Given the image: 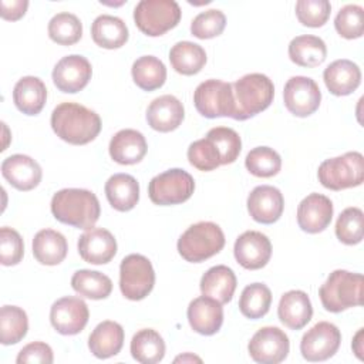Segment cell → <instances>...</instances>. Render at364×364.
I'll return each instance as SVG.
<instances>
[{
  "label": "cell",
  "mask_w": 364,
  "mask_h": 364,
  "mask_svg": "<svg viewBox=\"0 0 364 364\" xmlns=\"http://www.w3.org/2000/svg\"><path fill=\"white\" fill-rule=\"evenodd\" d=\"M51 128L55 135L71 144L85 145L101 131L100 115L77 102H61L51 112Z\"/></svg>",
  "instance_id": "obj_1"
},
{
  "label": "cell",
  "mask_w": 364,
  "mask_h": 364,
  "mask_svg": "<svg viewBox=\"0 0 364 364\" xmlns=\"http://www.w3.org/2000/svg\"><path fill=\"white\" fill-rule=\"evenodd\" d=\"M50 208L58 222L77 229L94 228L101 213L95 193L78 188H67L55 192Z\"/></svg>",
  "instance_id": "obj_2"
},
{
  "label": "cell",
  "mask_w": 364,
  "mask_h": 364,
  "mask_svg": "<svg viewBox=\"0 0 364 364\" xmlns=\"http://www.w3.org/2000/svg\"><path fill=\"white\" fill-rule=\"evenodd\" d=\"M235 115L233 119L245 121L264 111L273 101L274 85L260 73L246 74L232 84Z\"/></svg>",
  "instance_id": "obj_3"
},
{
  "label": "cell",
  "mask_w": 364,
  "mask_h": 364,
  "mask_svg": "<svg viewBox=\"0 0 364 364\" xmlns=\"http://www.w3.org/2000/svg\"><path fill=\"white\" fill-rule=\"evenodd\" d=\"M318 296L323 307L331 313H341L363 304V276L348 270H334L320 286Z\"/></svg>",
  "instance_id": "obj_4"
},
{
  "label": "cell",
  "mask_w": 364,
  "mask_h": 364,
  "mask_svg": "<svg viewBox=\"0 0 364 364\" xmlns=\"http://www.w3.org/2000/svg\"><path fill=\"white\" fill-rule=\"evenodd\" d=\"M223 246V230L213 222H198L191 225L178 239L179 255L191 263H200L215 256Z\"/></svg>",
  "instance_id": "obj_5"
},
{
  "label": "cell",
  "mask_w": 364,
  "mask_h": 364,
  "mask_svg": "<svg viewBox=\"0 0 364 364\" xmlns=\"http://www.w3.org/2000/svg\"><path fill=\"white\" fill-rule=\"evenodd\" d=\"M317 178L330 191L360 186L364 181V158L357 151L328 158L320 164Z\"/></svg>",
  "instance_id": "obj_6"
},
{
  "label": "cell",
  "mask_w": 364,
  "mask_h": 364,
  "mask_svg": "<svg viewBox=\"0 0 364 364\" xmlns=\"http://www.w3.org/2000/svg\"><path fill=\"white\" fill-rule=\"evenodd\" d=\"M182 11L173 0H141L134 9L136 27L149 37H158L176 27Z\"/></svg>",
  "instance_id": "obj_7"
},
{
  "label": "cell",
  "mask_w": 364,
  "mask_h": 364,
  "mask_svg": "<svg viewBox=\"0 0 364 364\" xmlns=\"http://www.w3.org/2000/svg\"><path fill=\"white\" fill-rule=\"evenodd\" d=\"M155 272L148 257L132 253L122 259L119 266V289L128 300H142L154 289Z\"/></svg>",
  "instance_id": "obj_8"
},
{
  "label": "cell",
  "mask_w": 364,
  "mask_h": 364,
  "mask_svg": "<svg viewBox=\"0 0 364 364\" xmlns=\"http://www.w3.org/2000/svg\"><path fill=\"white\" fill-rule=\"evenodd\" d=\"M193 191L195 181L192 175L181 168H172L154 176L148 185L149 199L162 206L186 202Z\"/></svg>",
  "instance_id": "obj_9"
},
{
  "label": "cell",
  "mask_w": 364,
  "mask_h": 364,
  "mask_svg": "<svg viewBox=\"0 0 364 364\" xmlns=\"http://www.w3.org/2000/svg\"><path fill=\"white\" fill-rule=\"evenodd\" d=\"M193 104L205 118H233L235 101L232 84L215 78L200 82L193 92Z\"/></svg>",
  "instance_id": "obj_10"
},
{
  "label": "cell",
  "mask_w": 364,
  "mask_h": 364,
  "mask_svg": "<svg viewBox=\"0 0 364 364\" xmlns=\"http://www.w3.org/2000/svg\"><path fill=\"white\" fill-rule=\"evenodd\" d=\"M341 343V333L333 323L318 321L300 341V353L307 361H324L333 357Z\"/></svg>",
  "instance_id": "obj_11"
},
{
  "label": "cell",
  "mask_w": 364,
  "mask_h": 364,
  "mask_svg": "<svg viewBox=\"0 0 364 364\" xmlns=\"http://www.w3.org/2000/svg\"><path fill=\"white\" fill-rule=\"evenodd\" d=\"M249 354L253 361L260 364L282 363L290 350L287 334L279 327L266 326L259 328L247 344Z\"/></svg>",
  "instance_id": "obj_12"
},
{
  "label": "cell",
  "mask_w": 364,
  "mask_h": 364,
  "mask_svg": "<svg viewBox=\"0 0 364 364\" xmlns=\"http://www.w3.org/2000/svg\"><path fill=\"white\" fill-rule=\"evenodd\" d=\"M283 100L289 112L304 118L318 109L321 91L313 78L294 75L284 85Z\"/></svg>",
  "instance_id": "obj_13"
},
{
  "label": "cell",
  "mask_w": 364,
  "mask_h": 364,
  "mask_svg": "<svg viewBox=\"0 0 364 364\" xmlns=\"http://www.w3.org/2000/svg\"><path fill=\"white\" fill-rule=\"evenodd\" d=\"M88 317L87 303L75 296L61 297L50 309L51 326L63 336H74L82 331L88 323Z\"/></svg>",
  "instance_id": "obj_14"
},
{
  "label": "cell",
  "mask_w": 364,
  "mask_h": 364,
  "mask_svg": "<svg viewBox=\"0 0 364 364\" xmlns=\"http://www.w3.org/2000/svg\"><path fill=\"white\" fill-rule=\"evenodd\" d=\"M92 68L90 61L80 54H71L63 57L53 70V82L61 91L67 94H75L81 91L91 80Z\"/></svg>",
  "instance_id": "obj_15"
},
{
  "label": "cell",
  "mask_w": 364,
  "mask_h": 364,
  "mask_svg": "<svg viewBox=\"0 0 364 364\" xmlns=\"http://www.w3.org/2000/svg\"><path fill=\"white\" fill-rule=\"evenodd\" d=\"M233 253L236 262L242 267L247 270H257L264 267L270 260L272 243L262 232L246 230L236 239Z\"/></svg>",
  "instance_id": "obj_16"
},
{
  "label": "cell",
  "mask_w": 364,
  "mask_h": 364,
  "mask_svg": "<svg viewBox=\"0 0 364 364\" xmlns=\"http://www.w3.org/2000/svg\"><path fill=\"white\" fill-rule=\"evenodd\" d=\"M284 209L282 192L270 185L256 186L247 196V212L253 220L272 225L277 222Z\"/></svg>",
  "instance_id": "obj_17"
},
{
  "label": "cell",
  "mask_w": 364,
  "mask_h": 364,
  "mask_svg": "<svg viewBox=\"0 0 364 364\" xmlns=\"http://www.w3.org/2000/svg\"><path fill=\"white\" fill-rule=\"evenodd\" d=\"M81 259L91 264H105L117 253L114 235L104 228H91L84 232L77 243Z\"/></svg>",
  "instance_id": "obj_18"
},
{
  "label": "cell",
  "mask_w": 364,
  "mask_h": 364,
  "mask_svg": "<svg viewBox=\"0 0 364 364\" xmlns=\"http://www.w3.org/2000/svg\"><path fill=\"white\" fill-rule=\"evenodd\" d=\"M333 202L321 193L307 195L297 208V223L303 232L320 233L331 222Z\"/></svg>",
  "instance_id": "obj_19"
},
{
  "label": "cell",
  "mask_w": 364,
  "mask_h": 364,
  "mask_svg": "<svg viewBox=\"0 0 364 364\" xmlns=\"http://www.w3.org/2000/svg\"><path fill=\"white\" fill-rule=\"evenodd\" d=\"M3 178L18 191H31L43 176L41 166L28 155L14 154L1 162Z\"/></svg>",
  "instance_id": "obj_20"
},
{
  "label": "cell",
  "mask_w": 364,
  "mask_h": 364,
  "mask_svg": "<svg viewBox=\"0 0 364 364\" xmlns=\"http://www.w3.org/2000/svg\"><path fill=\"white\" fill-rule=\"evenodd\" d=\"M188 321L193 331L202 336L218 333L223 323L222 304L208 296L193 299L188 306Z\"/></svg>",
  "instance_id": "obj_21"
},
{
  "label": "cell",
  "mask_w": 364,
  "mask_h": 364,
  "mask_svg": "<svg viewBox=\"0 0 364 364\" xmlns=\"http://www.w3.org/2000/svg\"><path fill=\"white\" fill-rule=\"evenodd\" d=\"M185 118L182 102L171 94L161 95L148 105L146 121L148 125L158 132H171L176 129Z\"/></svg>",
  "instance_id": "obj_22"
},
{
  "label": "cell",
  "mask_w": 364,
  "mask_h": 364,
  "mask_svg": "<svg viewBox=\"0 0 364 364\" xmlns=\"http://www.w3.org/2000/svg\"><path fill=\"white\" fill-rule=\"evenodd\" d=\"M109 156L121 165H134L144 159L148 145L145 136L136 129H121L109 141Z\"/></svg>",
  "instance_id": "obj_23"
},
{
  "label": "cell",
  "mask_w": 364,
  "mask_h": 364,
  "mask_svg": "<svg viewBox=\"0 0 364 364\" xmlns=\"http://www.w3.org/2000/svg\"><path fill=\"white\" fill-rule=\"evenodd\" d=\"M323 80L331 94L337 97L348 95L358 88L361 82V71L351 60L340 58L326 67Z\"/></svg>",
  "instance_id": "obj_24"
},
{
  "label": "cell",
  "mask_w": 364,
  "mask_h": 364,
  "mask_svg": "<svg viewBox=\"0 0 364 364\" xmlns=\"http://www.w3.org/2000/svg\"><path fill=\"white\" fill-rule=\"evenodd\" d=\"M279 320L291 330L303 328L313 316L311 301L303 290L286 291L277 306Z\"/></svg>",
  "instance_id": "obj_25"
},
{
  "label": "cell",
  "mask_w": 364,
  "mask_h": 364,
  "mask_svg": "<svg viewBox=\"0 0 364 364\" xmlns=\"http://www.w3.org/2000/svg\"><path fill=\"white\" fill-rule=\"evenodd\" d=\"M47 100L46 84L34 75L20 78L13 90V101L18 111L26 115H37Z\"/></svg>",
  "instance_id": "obj_26"
},
{
  "label": "cell",
  "mask_w": 364,
  "mask_h": 364,
  "mask_svg": "<svg viewBox=\"0 0 364 364\" xmlns=\"http://www.w3.org/2000/svg\"><path fill=\"white\" fill-rule=\"evenodd\" d=\"M124 346V328L117 321H101L88 337V348L97 358L117 355Z\"/></svg>",
  "instance_id": "obj_27"
},
{
  "label": "cell",
  "mask_w": 364,
  "mask_h": 364,
  "mask_svg": "<svg viewBox=\"0 0 364 364\" xmlns=\"http://www.w3.org/2000/svg\"><path fill=\"white\" fill-rule=\"evenodd\" d=\"M104 189L109 205L119 212L134 209L139 200V183L128 173H115L109 176Z\"/></svg>",
  "instance_id": "obj_28"
},
{
  "label": "cell",
  "mask_w": 364,
  "mask_h": 364,
  "mask_svg": "<svg viewBox=\"0 0 364 364\" xmlns=\"http://www.w3.org/2000/svg\"><path fill=\"white\" fill-rule=\"evenodd\" d=\"M236 276L233 270L225 264H218L206 270L200 279V291L203 296L226 304L232 300L236 290Z\"/></svg>",
  "instance_id": "obj_29"
},
{
  "label": "cell",
  "mask_w": 364,
  "mask_h": 364,
  "mask_svg": "<svg viewBox=\"0 0 364 364\" xmlns=\"http://www.w3.org/2000/svg\"><path fill=\"white\" fill-rule=\"evenodd\" d=\"M67 252V239L54 229H41L33 239V255L41 264H60L65 259Z\"/></svg>",
  "instance_id": "obj_30"
},
{
  "label": "cell",
  "mask_w": 364,
  "mask_h": 364,
  "mask_svg": "<svg viewBox=\"0 0 364 364\" xmlns=\"http://www.w3.org/2000/svg\"><path fill=\"white\" fill-rule=\"evenodd\" d=\"M91 37L97 46L114 50L128 41L129 33L127 24L119 17L101 14L91 24Z\"/></svg>",
  "instance_id": "obj_31"
},
{
  "label": "cell",
  "mask_w": 364,
  "mask_h": 364,
  "mask_svg": "<svg viewBox=\"0 0 364 364\" xmlns=\"http://www.w3.org/2000/svg\"><path fill=\"white\" fill-rule=\"evenodd\" d=\"M289 57L300 67H317L324 63L327 57V47L317 36H297L289 44Z\"/></svg>",
  "instance_id": "obj_32"
},
{
  "label": "cell",
  "mask_w": 364,
  "mask_h": 364,
  "mask_svg": "<svg viewBox=\"0 0 364 364\" xmlns=\"http://www.w3.org/2000/svg\"><path fill=\"white\" fill-rule=\"evenodd\" d=\"M172 68L182 75L198 74L206 64V53L202 46L192 41H178L169 51Z\"/></svg>",
  "instance_id": "obj_33"
},
{
  "label": "cell",
  "mask_w": 364,
  "mask_h": 364,
  "mask_svg": "<svg viewBox=\"0 0 364 364\" xmlns=\"http://www.w3.org/2000/svg\"><path fill=\"white\" fill-rule=\"evenodd\" d=\"M131 355L142 364H156L165 355V341L162 336L152 328L136 331L131 340Z\"/></svg>",
  "instance_id": "obj_34"
},
{
  "label": "cell",
  "mask_w": 364,
  "mask_h": 364,
  "mask_svg": "<svg viewBox=\"0 0 364 364\" xmlns=\"http://www.w3.org/2000/svg\"><path fill=\"white\" fill-rule=\"evenodd\" d=\"M131 74L134 82L141 90L154 91L165 84L166 67L154 55H142L134 61Z\"/></svg>",
  "instance_id": "obj_35"
},
{
  "label": "cell",
  "mask_w": 364,
  "mask_h": 364,
  "mask_svg": "<svg viewBox=\"0 0 364 364\" xmlns=\"http://www.w3.org/2000/svg\"><path fill=\"white\" fill-rule=\"evenodd\" d=\"M71 287L82 297L101 300L107 299L111 294L112 282L107 274L101 272L81 269L73 274Z\"/></svg>",
  "instance_id": "obj_36"
},
{
  "label": "cell",
  "mask_w": 364,
  "mask_h": 364,
  "mask_svg": "<svg viewBox=\"0 0 364 364\" xmlns=\"http://www.w3.org/2000/svg\"><path fill=\"white\" fill-rule=\"evenodd\" d=\"M272 304V291L264 283L247 284L239 299L240 313L250 318L257 320L267 314Z\"/></svg>",
  "instance_id": "obj_37"
},
{
  "label": "cell",
  "mask_w": 364,
  "mask_h": 364,
  "mask_svg": "<svg viewBox=\"0 0 364 364\" xmlns=\"http://www.w3.org/2000/svg\"><path fill=\"white\" fill-rule=\"evenodd\" d=\"M28 330L26 311L17 306H3L0 310V341L4 346L17 344Z\"/></svg>",
  "instance_id": "obj_38"
},
{
  "label": "cell",
  "mask_w": 364,
  "mask_h": 364,
  "mask_svg": "<svg viewBox=\"0 0 364 364\" xmlns=\"http://www.w3.org/2000/svg\"><path fill=\"white\" fill-rule=\"evenodd\" d=\"M82 36V24L73 13H57L48 23V37L60 46H73Z\"/></svg>",
  "instance_id": "obj_39"
},
{
  "label": "cell",
  "mask_w": 364,
  "mask_h": 364,
  "mask_svg": "<svg viewBox=\"0 0 364 364\" xmlns=\"http://www.w3.org/2000/svg\"><path fill=\"white\" fill-rule=\"evenodd\" d=\"M246 169L257 178H272L282 168L280 155L269 146H256L246 155Z\"/></svg>",
  "instance_id": "obj_40"
},
{
  "label": "cell",
  "mask_w": 364,
  "mask_h": 364,
  "mask_svg": "<svg viewBox=\"0 0 364 364\" xmlns=\"http://www.w3.org/2000/svg\"><path fill=\"white\" fill-rule=\"evenodd\" d=\"M188 159L193 168L203 172L213 171L222 165L220 151L209 136L198 139L189 145Z\"/></svg>",
  "instance_id": "obj_41"
},
{
  "label": "cell",
  "mask_w": 364,
  "mask_h": 364,
  "mask_svg": "<svg viewBox=\"0 0 364 364\" xmlns=\"http://www.w3.org/2000/svg\"><path fill=\"white\" fill-rule=\"evenodd\" d=\"M364 215L360 208H346L336 222V236L344 245H357L363 240Z\"/></svg>",
  "instance_id": "obj_42"
},
{
  "label": "cell",
  "mask_w": 364,
  "mask_h": 364,
  "mask_svg": "<svg viewBox=\"0 0 364 364\" xmlns=\"http://www.w3.org/2000/svg\"><path fill=\"white\" fill-rule=\"evenodd\" d=\"M336 31L347 38H360L364 33V10L358 4H347L340 9L334 18Z\"/></svg>",
  "instance_id": "obj_43"
},
{
  "label": "cell",
  "mask_w": 364,
  "mask_h": 364,
  "mask_svg": "<svg viewBox=\"0 0 364 364\" xmlns=\"http://www.w3.org/2000/svg\"><path fill=\"white\" fill-rule=\"evenodd\" d=\"M206 136H209L219 148L222 165L233 164L237 159L242 151V139L235 129L229 127H215L208 131Z\"/></svg>",
  "instance_id": "obj_44"
},
{
  "label": "cell",
  "mask_w": 364,
  "mask_h": 364,
  "mask_svg": "<svg viewBox=\"0 0 364 364\" xmlns=\"http://www.w3.org/2000/svg\"><path fill=\"white\" fill-rule=\"evenodd\" d=\"M226 26V16L218 9L199 13L191 23V33L196 38L208 40L222 34Z\"/></svg>",
  "instance_id": "obj_45"
},
{
  "label": "cell",
  "mask_w": 364,
  "mask_h": 364,
  "mask_svg": "<svg viewBox=\"0 0 364 364\" xmlns=\"http://www.w3.org/2000/svg\"><path fill=\"white\" fill-rule=\"evenodd\" d=\"M331 4L327 0H299L296 3L297 20L306 27H321L327 23Z\"/></svg>",
  "instance_id": "obj_46"
},
{
  "label": "cell",
  "mask_w": 364,
  "mask_h": 364,
  "mask_svg": "<svg viewBox=\"0 0 364 364\" xmlns=\"http://www.w3.org/2000/svg\"><path fill=\"white\" fill-rule=\"evenodd\" d=\"M24 255V243L20 233L11 228L0 229V263L3 266L18 264Z\"/></svg>",
  "instance_id": "obj_47"
},
{
  "label": "cell",
  "mask_w": 364,
  "mask_h": 364,
  "mask_svg": "<svg viewBox=\"0 0 364 364\" xmlns=\"http://www.w3.org/2000/svg\"><path fill=\"white\" fill-rule=\"evenodd\" d=\"M54 360L53 350L48 344L43 341H34L24 346L17 358V364H27V363H41V364H51Z\"/></svg>",
  "instance_id": "obj_48"
},
{
  "label": "cell",
  "mask_w": 364,
  "mask_h": 364,
  "mask_svg": "<svg viewBox=\"0 0 364 364\" xmlns=\"http://www.w3.org/2000/svg\"><path fill=\"white\" fill-rule=\"evenodd\" d=\"M28 7L27 0H1L0 1V16L4 20L16 21L21 18Z\"/></svg>",
  "instance_id": "obj_49"
},
{
  "label": "cell",
  "mask_w": 364,
  "mask_h": 364,
  "mask_svg": "<svg viewBox=\"0 0 364 364\" xmlns=\"http://www.w3.org/2000/svg\"><path fill=\"white\" fill-rule=\"evenodd\" d=\"M363 337H364V328H360L357 331V334L354 336V340H353V350H354V354L360 358V360H364L363 357V351H364V347H363Z\"/></svg>",
  "instance_id": "obj_50"
},
{
  "label": "cell",
  "mask_w": 364,
  "mask_h": 364,
  "mask_svg": "<svg viewBox=\"0 0 364 364\" xmlns=\"http://www.w3.org/2000/svg\"><path fill=\"white\" fill-rule=\"evenodd\" d=\"M179 361H182V363H186V361H198V363H200L202 360L199 357H196V355H192V354L186 353V354L179 355V357L175 358V363H179Z\"/></svg>",
  "instance_id": "obj_51"
}]
</instances>
